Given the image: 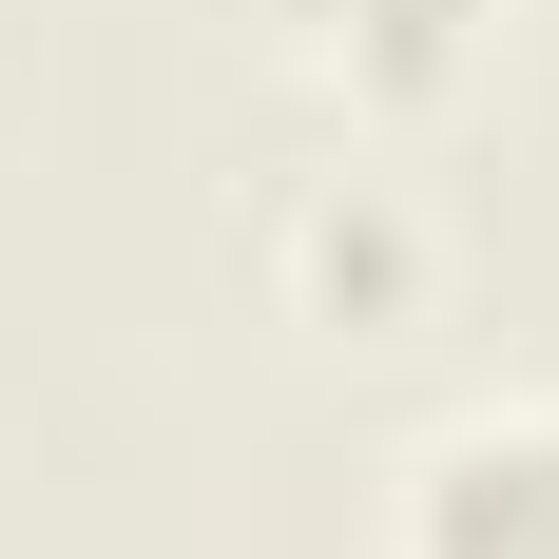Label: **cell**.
<instances>
[{
    "mask_svg": "<svg viewBox=\"0 0 559 559\" xmlns=\"http://www.w3.org/2000/svg\"><path fill=\"white\" fill-rule=\"evenodd\" d=\"M405 559H559V405L521 425H463L405 502Z\"/></svg>",
    "mask_w": 559,
    "mask_h": 559,
    "instance_id": "6da1fadb",
    "label": "cell"
},
{
    "mask_svg": "<svg viewBox=\"0 0 559 559\" xmlns=\"http://www.w3.org/2000/svg\"><path fill=\"white\" fill-rule=\"evenodd\" d=\"M289 20H309V39H329L367 97H444V78H463V20H483V0H289Z\"/></svg>",
    "mask_w": 559,
    "mask_h": 559,
    "instance_id": "7a4b0ae2",
    "label": "cell"
}]
</instances>
